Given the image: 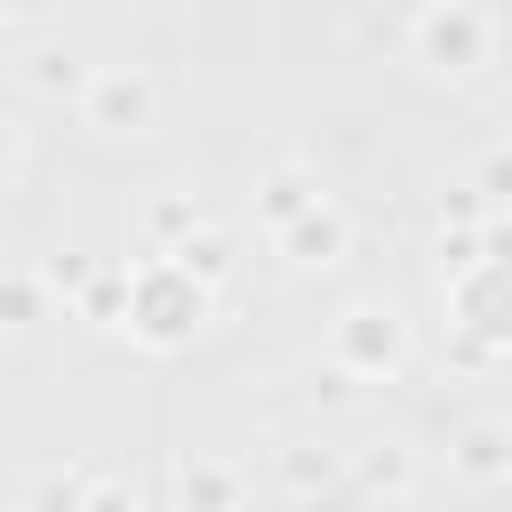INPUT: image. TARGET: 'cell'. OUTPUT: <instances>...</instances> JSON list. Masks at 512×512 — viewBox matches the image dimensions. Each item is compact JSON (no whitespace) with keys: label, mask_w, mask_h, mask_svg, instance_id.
Here are the masks:
<instances>
[{"label":"cell","mask_w":512,"mask_h":512,"mask_svg":"<svg viewBox=\"0 0 512 512\" xmlns=\"http://www.w3.org/2000/svg\"><path fill=\"white\" fill-rule=\"evenodd\" d=\"M216 320V288L208 280H192L168 248H152L144 264H128V312H120V328L144 344V352H192L200 344V328Z\"/></svg>","instance_id":"6da1fadb"},{"label":"cell","mask_w":512,"mask_h":512,"mask_svg":"<svg viewBox=\"0 0 512 512\" xmlns=\"http://www.w3.org/2000/svg\"><path fill=\"white\" fill-rule=\"evenodd\" d=\"M408 360H416V328H408L400 304L360 296V304H344L328 320V368H344L352 384H392Z\"/></svg>","instance_id":"7a4b0ae2"},{"label":"cell","mask_w":512,"mask_h":512,"mask_svg":"<svg viewBox=\"0 0 512 512\" xmlns=\"http://www.w3.org/2000/svg\"><path fill=\"white\" fill-rule=\"evenodd\" d=\"M496 48V24L480 0H424L408 16V64L432 72V80H472Z\"/></svg>","instance_id":"3957f363"},{"label":"cell","mask_w":512,"mask_h":512,"mask_svg":"<svg viewBox=\"0 0 512 512\" xmlns=\"http://www.w3.org/2000/svg\"><path fill=\"white\" fill-rule=\"evenodd\" d=\"M448 320L464 336V360H496L512 352V256H472L464 272L440 280Z\"/></svg>","instance_id":"277c9868"},{"label":"cell","mask_w":512,"mask_h":512,"mask_svg":"<svg viewBox=\"0 0 512 512\" xmlns=\"http://www.w3.org/2000/svg\"><path fill=\"white\" fill-rule=\"evenodd\" d=\"M72 104H80V128L112 136V144H144L160 128V80L144 64H88Z\"/></svg>","instance_id":"5b68a950"},{"label":"cell","mask_w":512,"mask_h":512,"mask_svg":"<svg viewBox=\"0 0 512 512\" xmlns=\"http://www.w3.org/2000/svg\"><path fill=\"white\" fill-rule=\"evenodd\" d=\"M272 248H280V264H296V272H328V264L352 256V216L320 192V200H304V208L272 232Z\"/></svg>","instance_id":"8992f818"},{"label":"cell","mask_w":512,"mask_h":512,"mask_svg":"<svg viewBox=\"0 0 512 512\" xmlns=\"http://www.w3.org/2000/svg\"><path fill=\"white\" fill-rule=\"evenodd\" d=\"M448 472H456L464 488H496V480H512V424H496V416L464 424V432L448 440Z\"/></svg>","instance_id":"52a82bcc"},{"label":"cell","mask_w":512,"mask_h":512,"mask_svg":"<svg viewBox=\"0 0 512 512\" xmlns=\"http://www.w3.org/2000/svg\"><path fill=\"white\" fill-rule=\"evenodd\" d=\"M176 504H192V512H232V504H248V472L224 464V456H184V464H176Z\"/></svg>","instance_id":"ba28073f"},{"label":"cell","mask_w":512,"mask_h":512,"mask_svg":"<svg viewBox=\"0 0 512 512\" xmlns=\"http://www.w3.org/2000/svg\"><path fill=\"white\" fill-rule=\"evenodd\" d=\"M344 496L408 504V496H416V456H408V448H360V464H344Z\"/></svg>","instance_id":"9c48e42d"},{"label":"cell","mask_w":512,"mask_h":512,"mask_svg":"<svg viewBox=\"0 0 512 512\" xmlns=\"http://www.w3.org/2000/svg\"><path fill=\"white\" fill-rule=\"evenodd\" d=\"M304 200H320V176H312L304 160H280V168L256 176V224H264V232H280Z\"/></svg>","instance_id":"30bf717a"},{"label":"cell","mask_w":512,"mask_h":512,"mask_svg":"<svg viewBox=\"0 0 512 512\" xmlns=\"http://www.w3.org/2000/svg\"><path fill=\"white\" fill-rule=\"evenodd\" d=\"M280 496H344L336 448H280Z\"/></svg>","instance_id":"8fae6325"},{"label":"cell","mask_w":512,"mask_h":512,"mask_svg":"<svg viewBox=\"0 0 512 512\" xmlns=\"http://www.w3.org/2000/svg\"><path fill=\"white\" fill-rule=\"evenodd\" d=\"M16 72H24V88H32V96H48V104L80 96V80H88V64H80L72 48H56V40H40V48H32Z\"/></svg>","instance_id":"7c38bea8"},{"label":"cell","mask_w":512,"mask_h":512,"mask_svg":"<svg viewBox=\"0 0 512 512\" xmlns=\"http://www.w3.org/2000/svg\"><path fill=\"white\" fill-rule=\"evenodd\" d=\"M120 312H128V264H96V272L72 288V320H88V328H120Z\"/></svg>","instance_id":"4fadbf2b"},{"label":"cell","mask_w":512,"mask_h":512,"mask_svg":"<svg viewBox=\"0 0 512 512\" xmlns=\"http://www.w3.org/2000/svg\"><path fill=\"white\" fill-rule=\"evenodd\" d=\"M168 256H176L192 280H208V288H224V280H232V264H240V256H232V240H224L216 224H192V232H184Z\"/></svg>","instance_id":"5bb4252c"},{"label":"cell","mask_w":512,"mask_h":512,"mask_svg":"<svg viewBox=\"0 0 512 512\" xmlns=\"http://www.w3.org/2000/svg\"><path fill=\"white\" fill-rule=\"evenodd\" d=\"M128 488L120 480H96V472H40L24 488V504H120Z\"/></svg>","instance_id":"9a60e30c"},{"label":"cell","mask_w":512,"mask_h":512,"mask_svg":"<svg viewBox=\"0 0 512 512\" xmlns=\"http://www.w3.org/2000/svg\"><path fill=\"white\" fill-rule=\"evenodd\" d=\"M56 304V288L40 272H0V328H40Z\"/></svg>","instance_id":"2e32d148"},{"label":"cell","mask_w":512,"mask_h":512,"mask_svg":"<svg viewBox=\"0 0 512 512\" xmlns=\"http://www.w3.org/2000/svg\"><path fill=\"white\" fill-rule=\"evenodd\" d=\"M192 224H208L192 192H160V200L144 208V240H152V248H176V240H184Z\"/></svg>","instance_id":"e0dca14e"},{"label":"cell","mask_w":512,"mask_h":512,"mask_svg":"<svg viewBox=\"0 0 512 512\" xmlns=\"http://www.w3.org/2000/svg\"><path fill=\"white\" fill-rule=\"evenodd\" d=\"M472 184H480L488 208H512V144H488V152L472 160Z\"/></svg>","instance_id":"ac0fdd59"},{"label":"cell","mask_w":512,"mask_h":512,"mask_svg":"<svg viewBox=\"0 0 512 512\" xmlns=\"http://www.w3.org/2000/svg\"><path fill=\"white\" fill-rule=\"evenodd\" d=\"M472 256H480V224H440V280L464 272Z\"/></svg>","instance_id":"d6986e66"},{"label":"cell","mask_w":512,"mask_h":512,"mask_svg":"<svg viewBox=\"0 0 512 512\" xmlns=\"http://www.w3.org/2000/svg\"><path fill=\"white\" fill-rule=\"evenodd\" d=\"M480 216H488V200H480V184H472V176L440 192V224H480Z\"/></svg>","instance_id":"ffe728a7"},{"label":"cell","mask_w":512,"mask_h":512,"mask_svg":"<svg viewBox=\"0 0 512 512\" xmlns=\"http://www.w3.org/2000/svg\"><path fill=\"white\" fill-rule=\"evenodd\" d=\"M88 272H96V264H88V256H80V248H64V256H48V264H40V280H48V288H56V296H64V304H72V288H80V280H88Z\"/></svg>","instance_id":"44dd1931"},{"label":"cell","mask_w":512,"mask_h":512,"mask_svg":"<svg viewBox=\"0 0 512 512\" xmlns=\"http://www.w3.org/2000/svg\"><path fill=\"white\" fill-rule=\"evenodd\" d=\"M16 168H24V128H16L8 112H0V184H8Z\"/></svg>","instance_id":"7402d4cb"},{"label":"cell","mask_w":512,"mask_h":512,"mask_svg":"<svg viewBox=\"0 0 512 512\" xmlns=\"http://www.w3.org/2000/svg\"><path fill=\"white\" fill-rule=\"evenodd\" d=\"M56 8H64V0H0V16H8V24H48Z\"/></svg>","instance_id":"603a6c76"},{"label":"cell","mask_w":512,"mask_h":512,"mask_svg":"<svg viewBox=\"0 0 512 512\" xmlns=\"http://www.w3.org/2000/svg\"><path fill=\"white\" fill-rule=\"evenodd\" d=\"M504 128H512V88H504Z\"/></svg>","instance_id":"cb8c5ba5"}]
</instances>
